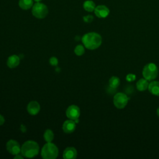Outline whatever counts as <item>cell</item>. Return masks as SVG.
Instances as JSON below:
<instances>
[{
	"instance_id": "obj_1",
	"label": "cell",
	"mask_w": 159,
	"mask_h": 159,
	"mask_svg": "<svg viewBox=\"0 0 159 159\" xmlns=\"http://www.w3.org/2000/svg\"><path fill=\"white\" fill-rule=\"evenodd\" d=\"M84 47L89 50H95L99 47L102 43L101 36L96 32L85 34L81 39Z\"/></svg>"
},
{
	"instance_id": "obj_2",
	"label": "cell",
	"mask_w": 159,
	"mask_h": 159,
	"mask_svg": "<svg viewBox=\"0 0 159 159\" xmlns=\"http://www.w3.org/2000/svg\"><path fill=\"white\" fill-rule=\"evenodd\" d=\"M39 152V144L33 140H27L25 142L21 147L20 153L25 158H34L38 155Z\"/></svg>"
},
{
	"instance_id": "obj_3",
	"label": "cell",
	"mask_w": 159,
	"mask_h": 159,
	"mask_svg": "<svg viewBox=\"0 0 159 159\" xmlns=\"http://www.w3.org/2000/svg\"><path fill=\"white\" fill-rule=\"evenodd\" d=\"M58 155V148L52 142H47L41 150V156L43 159H55Z\"/></svg>"
},
{
	"instance_id": "obj_4",
	"label": "cell",
	"mask_w": 159,
	"mask_h": 159,
	"mask_svg": "<svg viewBox=\"0 0 159 159\" xmlns=\"http://www.w3.org/2000/svg\"><path fill=\"white\" fill-rule=\"evenodd\" d=\"M158 74L157 66L153 63H149L145 65L142 70V75L143 78L148 81L155 80Z\"/></svg>"
},
{
	"instance_id": "obj_5",
	"label": "cell",
	"mask_w": 159,
	"mask_h": 159,
	"mask_svg": "<svg viewBox=\"0 0 159 159\" xmlns=\"http://www.w3.org/2000/svg\"><path fill=\"white\" fill-rule=\"evenodd\" d=\"M32 13L36 18L43 19L48 14V8L45 4L37 2L32 7Z\"/></svg>"
},
{
	"instance_id": "obj_6",
	"label": "cell",
	"mask_w": 159,
	"mask_h": 159,
	"mask_svg": "<svg viewBox=\"0 0 159 159\" xmlns=\"http://www.w3.org/2000/svg\"><path fill=\"white\" fill-rule=\"evenodd\" d=\"M129 99V97L125 93H117L113 98V103L117 109H123L127 104Z\"/></svg>"
},
{
	"instance_id": "obj_7",
	"label": "cell",
	"mask_w": 159,
	"mask_h": 159,
	"mask_svg": "<svg viewBox=\"0 0 159 159\" xmlns=\"http://www.w3.org/2000/svg\"><path fill=\"white\" fill-rule=\"evenodd\" d=\"M6 147L7 151L12 155H15L20 153L21 147L19 142H17L15 140L11 139L7 141Z\"/></svg>"
},
{
	"instance_id": "obj_8",
	"label": "cell",
	"mask_w": 159,
	"mask_h": 159,
	"mask_svg": "<svg viewBox=\"0 0 159 159\" xmlns=\"http://www.w3.org/2000/svg\"><path fill=\"white\" fill-rule=\"evenodd\" d=\"M66 116L69 119L75 120L79 118L80 116V109L76 105L70 106L66 110Z\"/></svg>"
},
{
	"instance_id": "obj_9",
	"label": "cell",
	"mask_w": 159,
	"mask_h": 159,
	"mask_svg": "<svg viewBox=\"0 0 159 159\" xmlns=\"http://www.w3.org/2000/svg\"><path fill=\"white\" fill-rule=\"evenodd\" d=\"M94 14L99 18H105L109 14V9L104 5H99L95 7Z\"/></svg>"
},
{
	"instance_id": "obj_10",
	"label": "cell",
	"mask_w": 159,
	"mask_h": 159,
	"mask_svg": "<svg viewBox=\"0 0 159 159\" xmlns=\"http://www.w3.org/2000/svg\"><path fill=\"white\" fill-rule=\"evenodd\" d=\"M40 109V106L37 101H30L27 106V110L29 114L32 116L37 115Z\"/></svg>"
},
{
	"instance_id": "obj_11",
	"label": "cell",
	"mask_w": 159,
	"mask_h": 159,
	"mask_svg": "<svg viewBox=\"0 0 159 159\" xmlns=\"http://www.w3.org/2000/svg\"><path fill=\"white\" fill-rule=\"evenodd\" d=\"M76 129V123L73 120L69 119L64 122L62 125V129L66 134H71L75 131Z\"/></svg>"
},
{
	"instance_id": "obj_12",
	"label": "cell",
	"mask_w": 159,
	"mask_h": 159,
	"mask_svg": "<svg viewBox=\"0 0 159 159\" xmlns=\"http://www.w3.org/2000/svg\"><path fill=\"white\" fill-rule=\"evenodd\" d=\"M77 157V150L75 147H69L65 149L63 154L64 159H75Z\"/></svg>"
},
{
	"instance_id": "obj_13",
	"label": "cell",
	"mask_w": 159,
	"mask_h": 159,
	"mask_svg": "<svg viewBox=\"0 0 159 159\" xmlns=\"http://www.w3.org/2000/svg\"><path fill=\"white\" fill-rule=\"evenodd\" d=\"M20 60V57L16 55H11L7 60V66L10 68H14L19 65Z\"/></svg>"
},
{
	"instance_id": "obj_14",
	"label": "cell",
	"mask_w": 159,
	"mask_h": 159,
	"mask_svg": "<svg viewBox=\"0 0 159 159\" xmlns=\"http://www.w3.org/2000/svg\"><path fill=\"white\" fill-rule=\"evenodd\" d=\"M148 89L152 94L159 96V81H152L149 83Z\"/></svg>"
},
{
	"instance_id": "obj_15",
	"label": "cell",
	"mask_w": 159,
	"mask_h": 159,
	"mask_svg": "<svg viewBox=\"0 0 159 159\" xmlns=\"http://www.w3.org/2000/svg\"><path fill=\"white\" fill-rule=\"evenodd\" d=\"M148 80L145 78L140 79L136 83V88L140 91H143L148 89Z\"/></svg>"
},
{
	"instance_id": "obj_16",
	"label": "cell",
	"mask_w": 159,
	"mask_h": 159,
	"mask_svg": "<svg viewBox=\"0 0 159 159\" xmlns=\"http://www.w3.org/2000/svg\"><path fill=\"white\" fill-rule=\"evenodd\" d=\"M33 4L32 0H19V5L22 9L27 10L30 9Z\"/></svg>"
},
{
	"instance_id": "obj_17",
	"label": "cell",
	"mask_w": 159,
	"mask_h": 159,
	"mask_svg": "<svg viewBox=\"0 0 159 159\" xmlns=\"http://www.w3.org/2000/svg\"><path fill=\"white\" fill-rule=\"evenodd\" d=\"M120 84V79L117 76H112L109 80V85L111 88L116 89Z\"/></svg>"
},
{
	"instance_id": "obj_18",
	"label": "cell",
	"mask_w": 159,
	"mask_h": 159,
	"mask_svg": "<svg viewBox=\"0 0 159 159\" xmlns=\"http://www.w3.org/2000/svg\"><path fill=\"white\" fill-rule=\"evenodd\" d=\"M83 7L84 10H86L88 12H92L94 11V9L96 7L95 4L93 1L88 0L86 1L83 4Z\"/></svg>"
},
{
	"instance_id": "obj_19",
	"label": "cell",
	"mask_w": 159,
	"mask_h": 159,
	"mask_svg": "<svg viewBox=\"0 0 159 159\" xmlns=\"http://www.w3.org/2000/svg\"><path fill=\"white\" fill-rule=\"evenodd\" d=\"M43 138L46 142H52V141L54 139V134L52 130L47 129L44 132Z\"/></svg>"
},
{
	"instance_id": "obj_20",
	"label": "cell",
	"mask_w": 159,
	"mask_h": 159,
	"mask_svg": "<svg viewBox=\"0 0 159 159\" xmlns=\"http://www.w3.org/2000/svg\"><path fill=\"white\" fill-rule=\"evenodd\" d=\"M84 52H85L84 47L82 45H78L76 46L74 49V52H75V55L77 56L83 55L84 54Z\"/></svg>"
},
{
	"instance_id": "obj_21",
	"label": "cell",
	"mask_w": 159,
	"mask_h": 159,
	"mask_svg": "<svg viewBox=\"0 0 159 159\" xmlns=\"http://www.w3.org/2000/svg\"><path fill=\"white\" fill-rule=\"evenodd\" d=\"M49 63L52 66H57L58 63V58L55 57H52L50 59H49Z\"/></svg>"
},
{
	"instance_id": "obj_22",
	"label": "cell",
	"mask_w": 159,
	"mask_h": 159,
	"mask_svg": "<svg viewBox=\"0 0 159 159\" xmlns=\"http://www.w3.org/2000/svg\"><path fill=\"white\" fill-rule=\"evenodd\" d=\"M125 78L127 81L132 82L136 79V76H135V75H134L133 73H129V74L127 75Z\"/></svg>"
},
{
	"instance_id": "obj_23",
	"label": "cell",
	"mask_w": 159,
	"mask_h": 159,
	"mask_svg": "<svg viewBox=\"0 0 159 159\" xmlns=\"http://www.w3.org/2000/svg\"><path fill=\"white\" fill-rule=\"evenodd\" d=\"M93 19H94L93 16L91 15H88L83 17V20L87 23L91 22L93 20Z\"/></svg>"
},
{
	"instance_id": "obj_24",
	"label": "cell",
	"mask_w": 159,
	"mask_h": 159,
	"mask_svg": "<svg viewBox=\"0 0 159 159\" xmlns=\"http://www.w3.org/2000/svg\"><path fill=\"white\" fill-rule=\"evenodd\" d=\"M23 158H24V157L22 156V155L21 153L20 154L18 153L17 155H15L14 157V159H23Z\"/></svg>"
},
{
	"instance_id": "obj_25",
	"label": "cell",
	"mask_w": 159,
	"mask_h": 159,
	"mask_svg": "<svg viewBox=\"0 0 159 159\" xmlns=\"http://www.w3.org/2000/svg\"><path fill=\"white\" fill-rule=\"evenodd\" d=\"M5 122V119H4V117L1 115L0 114V125H2L4 124Z\"/></svg>"
},
{
	"instance_id": "obj_26",
	"label": "cell",
	"mask_w": 159,
	"mask_h": 159,
	"mask_svg": "<svg viewBox=\"0 0 159 159\" xmlns=\"http://www.w3.org/2000/svg\"><path fill=\"white\" fill-rule=\"evenodd\" d=\"M157 116L159 117V107L157 109Z\"/></svg>"
},
{
	"instance_id": "obj_27",
	"label": "cell",
	"mask_w": 159,
	"mask_h": 159,
	"mask_svg": "<svg viewBox=\"0 0 159 159\" xmlns=\"http://www.w3.org/2000/svg\"><path fill=\"white\" fill-rule=\"evenodd\" d=\"M35 1H36V2H39V1H40L41 0H34Z\"/></svg>"
}]
</instances>
